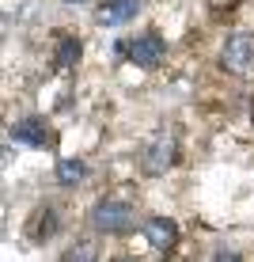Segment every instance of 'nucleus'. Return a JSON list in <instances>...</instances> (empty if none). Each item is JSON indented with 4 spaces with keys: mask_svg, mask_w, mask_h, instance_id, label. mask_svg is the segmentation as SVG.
Instances as JSON below:
<instances>
[{
    "mask_svg": "<svg viewBox=\"0 0 254 262\" xmlns=\"http://www.w3.org/2000/svg\"><path fill=\"white\" fill-rule=\"evenodd\" d=\"M87 221H91V228L99 236H125L137 224V209L129 202H122V198H99L91 205V213H87Z\"/></svg>",
    "mask_w": 254,
    "mask_h": 262,
    "instance_id": "1",
    "label": "nucleus"
},
{
    "mask_svg": "<svg viewBox=\"0 0 254 262\" xmlns=\"http://www.w3.org/2000/svg\"><path fill=\"white\" fill-rule=\"evenodd\" d=\"M178 160V141L171 129H156L148 141H144L141 148V167L144 175H163V171H171Z\"/></svg>",
    "mask_w": 254,
    "mask_h": 262,
    "instance_id": "2",
    "label": "nucleus"
},
{
    "mask_svg": "<svg viewBox=\"0 0 254 262\" xmlns=\"http://www.w3.org/2000/svg\"><path fill=\"white\" fill-rule=\"evenodd\" d=\"M220 65L232 76H254V34L250 31L228 34V42L220 50Z\"/></svg>",
    "mask_w": 254,
    "mask_h": 262,
    "instance_id": "3",
    "label": "nucleus"
},
{
    "mask_svg": "<svg viewBox=\"0 0 254 262\" xmlns=\"http://www.w3.org/2000/svg\"><path fill=\"white\" fill-rule=\"evenodd\" d=\"M122 53L141 69H159L163 57H167V42H163V34H156V31H144L129 46H122Z\"/></svg>",
    "mask_w": 254,
    "mask_h": 262,
    "instance_id": "4",
    "label": "nucleus"
},
{
    "mask_svg": "<svg viewBox=\"0 0 254 262\" xmlns=\"http://www.w3.org/2000/svg\"><path fill=\"white\" fill-rule=\"evenodd\" d=\"M141 228H144V236H148V243H152L156 251H163V255H167V251H175V243H178V224L171 221V216H148Z\"/></svg>",
    "mask_w": 254,
    "mask_h": 262,
    "instance_id": "5",
    "label": "nucleus"
},
{
    "mask_svg": "<svg viewBox=\"0 0 254 262\" xmlns=\"http://www.w3.org/2000/svg\"><path fill=\"white\" fill-rule=\"evenodd\" d=\"M12 137L19 144H34V148H46V144H53V129L46 118H23L12 125Z\"/></svg>",
    "mask_w": 254,
    "mask_h": 262,
    "instance_id": "6",
    "label": "nucleus"
},
{
    "mask_svg": "<svg viewBox=\"0 0 254 262\" xmlns=\"http://www.w3.org/2000/svg\"><path fill=\"white\" fill-rule=\"evenodd\" d=\"M137 12H141V0H103L95 19L106 23V27H118V23H129Z\"/></svg>",
    "mask_w": 254,
    "mask_h": 262,
    "instance_id": "7",
    "label": "nucleus"
},
{
    "mask_svg": "<svg viewBox=\"0 0 254 262\" xmlns=\"http://www.w3.org/2000/svg\"><path fill=\"white\" fill-rule=\"evenodd\" d=\"M80 53H84V46H80L76 34H61V38H57V50H53V65L68 72V69H76Z\"/></svg>",
    "mask_w": 254,
    "mask_h": 262,
    "instance_id": "8",
    "label": "nucleus"
},
{
    "mask_svg": "<svg viewBox=\"0 0 254 262\" xmlns=\"http://www.w3.org/2000/svg\"><path fill=\"white\" fill-rule=\"evenodd\" d=\"M61 262H99V243L91 236L72 239L65 251H61Z\"/></svg>",
    "mask_w": 254,
    "mask_h": 262,
    "instance_id": "9",
    "label": "nucleus"
},
{
    "mask_svg": "<svg viewBox=\"0 0 254 262\" xmlns=\"http://www.w3.org/2000/svg\"><path fill=\"white\" fill-rule=\"evenodd\" d=\"M84 175H87L84 160H61V164H57V186H65V190H72Z\"/></svg>",
    "mask_w": 254,
    "mask_h": 262,
    "instance_id": "10",
    "label": "nucleus"
},
{
    "mask_svg": "<svg viewBox=\"0 0 254 262\" xmlns=\"http://www.w3.org/2000/svg\"><path fill=\"white\" fill-rule=\"evenodd\" d=\"M57 232V213L53 209H42V221L34 224V239H50Z\"/></svg>",
    "mask_w": 254,
    "mask_h": 262,
    "instance_id": "11",
    "label": "nucleus"
},
{
    "mask_svg": "<svg viewBox=\"0 0 254 262\" xmlns=\"http://www.w3.org/2000/svg\"><path fill=\"white\" fill-rule=\"evenodd\" d=\"M213 262H243V258H239V251H235V247H220L213 255Z\"/></svg>",
    "mask_w": 254,
    "mask_h": 262,
    "instance_id": "12",
    "label": "nucleus"
},
{
    "mask_svg": "<svg viewBox=\"0 0 254 262\" xmlns=\"http://www.w3.org/2000/svg\"><path fill=\"white\" fill-rule=\"evenodd\" d=\"M114 262H133V258H114Z\"/></svg>",
    "mask_w": 254,
    "mask_h": 262,
    "instance_id": "13",
    "label": "nucleus"
},
{
    "mask_svg": "<svg viewBox=\"0 0 254 262\" xmlns=\"http://www.w3.org/2000/svg\"><path fill=\"white\" fill-rule=\"evenodd\" d=\"M65 4H76V0H65Z\"/></svg>",
    "mask_w": 254,
    "mask_h": 262,
    "instance_id": "14",
    "label": "nucleus"
}]
</instances>
